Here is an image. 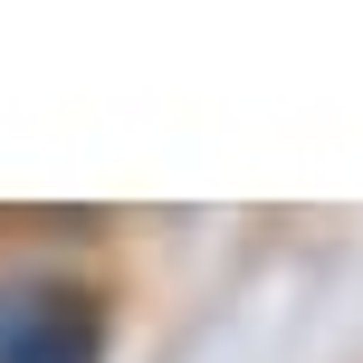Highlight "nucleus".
Segmentation results:
<instances>
[{"mask_svg":"<svg viewBox=\"0 0 363 363\" xmlns=\"http://www.w3.org/2000/svg\"><path fill=\"white\" fill-rule=\"evenodd\" d=\"M115 306L96 277L67 268H0V363H106Z\"/></svg>","mask_w":363,"mask_h":363,"instance_id":"obj_1","label":"nucleus"}]
</instances>
